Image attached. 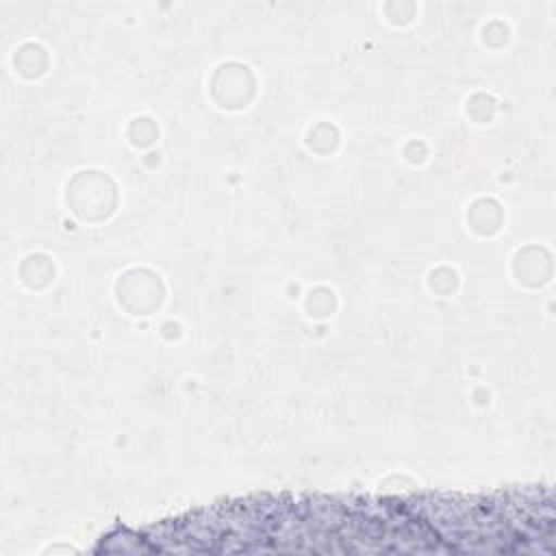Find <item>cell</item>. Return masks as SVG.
<instances>
[{
    "label": "cell",
    "instance_id": "1",
    "mask_svg": "<svg viewBox=\"0 0 556 556\" xmlns=\"http://www.w3.org/2000/svg\"><path fill=\"white\" fill-rule=\"evenodd\" d=\"M526 530L528 513L517 489L480 495H261L254 508L261 552L517 554Z\"/></svg>",
    "mask_w": 556,
    "mask_h": 556
}]
</instances>
